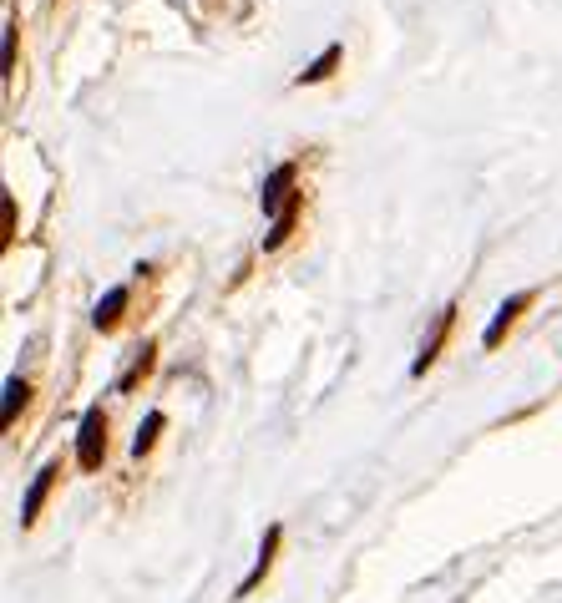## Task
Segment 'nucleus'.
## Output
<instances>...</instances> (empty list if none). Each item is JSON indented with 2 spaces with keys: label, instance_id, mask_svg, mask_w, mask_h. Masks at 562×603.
<instances>
[{
  "label": "nucleus",
  "instance_id": "nucleus-1",
  "mask_svg": "<svg viewBox=\"0 0 562 603\" xmlns=\"http://www.w3.org/2000/svg\"><path fill=\"white\" fill-rule=\"evenodd\" d=\"M107 411L102 406H92L87 416H82V431H76V467L82 472H102V462H107Z\"/></svg>",
  "mask_w": 562,
  "mask_h": 603
},
{
  "label": "nucleus",
  "instance_id": "nucleus-2",
  "mask_svg": "<svg viewBox=\"0 0 562 603\" xmlns=\"http://www.w3.org/2000/svg\"><path fill=\"white\" fill-rule=\"evenodd\" d=\"M532 305H537V289H522V294H512V299H507V305H502V310L492 315V325H487V335H481V350H502V340H507V330H512V325H517V320H522V315H527Z\"/></svg>",
  "mask_w": 562,
  "mask_h": 603
},
{
  "label": "nucleus",
  "instance_id": "nucleus-3",
  "mask_svg": "<svg viewBox=\"0 0 562 603\" xmlns=\"http://www.w3.org/2000/svg\"><path fill=\"white\" fill-rule=\"evenodd\" d=\"M294 193H299V163H279V168L264 178L259 203H264V213H269V218H279V208H284Z\"/></svg>",
  "mask_w": 562,
  "mask_h": 603
},
{
  "label": "nucleus",
  "instance_id": "nucleus-4",
  "mask_svg": "<svg viewBox=\"0 0 562 603\" xmlns=\"http://www.w3.org/2000/svg\"><path fill=\"white\" fill-rule=\"evenodd\" d=\"M66 477V467L61 462H46L41 472H36V482H31V492H26V502H21V527H36L41 522V507H46V497H51V487Z\"/></svg>",
  "mask_w": 562,
  "mask_h": 603
},
{
  "label": "nucleus",
  "instance_id": "nucleus-5",
  "mask_svg": "<svg viewBox=\"0 0 562 603\" xmlns=\"http://www.w3.org/2000/svg\"><path fill=\"white\" fill-rule=\"evenodd\" d=\"M451 325H456V305H446V310L436 315V330L426 335V345H421V355H416L411 375H426V370L441 360V350H446V340H451Z\"/></svg>",
  "mask_w": 562,
  "mask_h": 603
},
{
  "label": "nucleus",
  "instance_id": "nucleus-6",
  "mask_svg": "<svg viewBox=\"0 0 562 603\" xmlns=\"http://www.w3.org/2000/svg\"><path fill=\"white\" fill-rule=\"evenodd\" d=\"M340 61H345V46H340V41H330L325 51H319V56H314L304 71H299L294 82H299V87H319V82H330L335 71H340Z\"/></svg>",
  "mask_w": 562,
  "mask_h": 603
},
{
  "label": "nucleus",
  "instance_id": "nucleus-7",
  "mask_svg": "<svg viewBox=\"0 0 562 603\" xmlns=\"http://www.w3.org/2000/svg\"><path fill=\"white\" fill-rule=\"evenodd\" d=\"M279 543H284V527L274 522L269 533H264V548H259V563H254V573H249L244 583H238V598H249V593H254V588H259V583L269 578V568H274V553H279Z\"/></svg>",
  "mask_w": 562,
  "mask_h": 603
},
{
  "label": "nucleus",
  "instance_id": "nucleus-8",
  "mask_svg": "<svg viewBox=\"0 0 562 603\" xmlns=\"http://www.w3.org/2000/svg\"><path fill=\"white\" fill-rule=\"evenodd\" d=\"M299 213H304V188L279 208V218H269V239H264V249L274 254V249H284L289 244V234H294V223H299Z\"/></svg>",
  "mask_w": 562,
  "mask_h": 603
},
{
  "label": "nucleus",
  "instance_id": "nucleus-9",
  "mask_svg": "<svg viewBox=\"0 0 562 603\" xmlns=\"http://www.w3.org/2000/svg\"><path fill=\"white\" fill-rule=\"evenodd\" d=\"M127 305H132V289L122 284V289H112V294L102 299V305L92 310V325H97L102 335H112V330L122 325V310H127Z\"/></svg>",
  "mask_w": 562,
  "mask_h": 603
},
{
  "label": "nucleus",
  "instance_id": "nucleus-10",
  "mask_svg": "<svg viewBox=\"0 0 562 603\" xmlns=\"http://www.w3.org/2000/svg\"><path fill=\"white\" fill-rule=\"evenodd\" d=\"M163 426H168V416L163 411H152L142 426H137V441H132V457H147V451L157 446V436H163Z\"/></svg>",
  "mask_w": 562,
  "mask_h": 603
},
{
  "label": "nucleus",
  "instance_id": "nucleus-11",
  "mask_svg": "<svg viewBox=\"0 0 562 603\" xmlns=\"http://www.w3.org/2000/svg\"><path fill=\"white\" fill-rule=\"evenodd\" d=\"M31 401V381H21V375H11L6 381V431H16V416H21V406Z\"/></svg>",
  "mask_w": 562,
  "mask_h": 603
},
{
  "label": "nucleus",
  "instance_id": "nucleus-12",
  "mask_svg": "<svg viewBox=\"0 0 562 603\" xmlns=\"http://www.w3.org/2000/svg\"><path fill=\"white\" fill-rule=\"evenodd\" d=\"M152 355H157V345H147V350H142V360H137V365H132V370H127V375H122V391H132V386H137V381H142V375H147V370H152Z\"/></svg>",
  "mask_w": 562,
  "mask_h": 603
},
{
  "label": "nucleus",
  "instance_id": "nucleus-13",
  "mask_svg": "<svg viewBox=\"0 0 562 603\" xmlns=\"http://www.w3.org/2000/svg\"><path fill=\"white\" fill-rule=\"evenodd\" d=\"M16 36H21V26L6 21V77H16Z\"/></svg>",
  "mask_w": 562,
  "mask_h": 603
},
{
  "label": "nucleus",
  "instance_id": "nucleus-14",
  "mask_svg": "<svg viewBox=\"0 0 562 603\" xmlns=\"http://www.w3.org/2000/svg\"><path fill=\"white\" fill-rule=\"evenodd\" d=\"M6 244H16V198H6Z\"/></svg>",
  "mask_w": 562,
  "mask_h": 603
},
{
  "label": "nucleus",
  "instance_id": "nucleus-15",
  "mask_svg": "<svg viewBox=\"0 0 562 603\" xmlns=\"http://www.w3.org/2000/svg\"><path fill=\"white\" fill-rule=\"evenodd\" d=\"M51 6H56V0H51Z\"/></svg>",
  "mask_w": 562,
  "mask_h": 603
}]
</instances>
